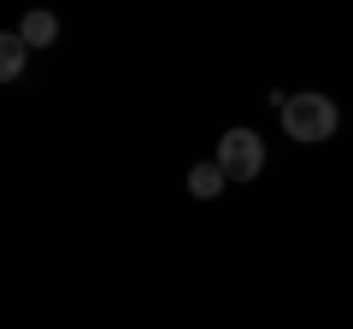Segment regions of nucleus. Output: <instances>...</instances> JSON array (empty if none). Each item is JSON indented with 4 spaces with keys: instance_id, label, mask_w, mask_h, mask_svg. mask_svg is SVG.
Segmentation results:
<instances>
[{
    "instance_id": "1",
    "label": "nucleus",
    "mask_w": 353,
    "mask_h": 329,
    "mask_svg": "<svg viewBox=\"0 0 353 329\" xmlns=\"http://www.w3.org/2000/svg\"><path fill=\"white\" fill-rule=\"evenodd\" d=\"M336 124H341V112H336V100L330 94H289L283 100V129H289V141H301V147H318V141H330L336 136Z\"/></svg>"
},
{
    "instance_id": "2",
    "label": "nucleus",
    "mask_w": 353,
    "mask_h": 329,
    "mask_svg": "<svg viewBox=\"0 0 353 329\" xmlns=\"http://www.w3.org/2000/svg\"><path fill=\"white\" fill-rule=\"evenodd\" d=\"M212 164L224 171L230 182H253L265 171V141L253 136V129H224V141H218Z\"/></svg>"
},
{
    "instance_id": "3",
    "label": "nucleus",
    "mask_w": 353,
    "mask_h": 329,
    "mask_svg": "<svg viewBox=\"0 0 353 329\" xmlns=\"http://www.w3.org/2000/svg\"><path fill=\"white\" fill-rule=\"evenodd\" d=\"M18 36H24L30 47H53V41H59V18H53V12H41V6H36V12H24Z\"/></svg>"
},
{
    "instance_id": "4",
    "label": "nucleus",
    "mask_w": 353,
    "mask_h": 329,
    "mask_svg": "<svg viewBox=\"0 0 353 329\" xmlns=\"http://www.w3.org/2000/svg\"><path fill=\"white\" fill-rule=\"evenodd\" d=\"M224 171H218V164H194V171H189V194H194V200H218V194H224Z\"/></svg>"
},
{
    "instance_id": "5",
    "label": "nucleus",
    "mask_w": 353,
    "mask_h": 329,
    "mask_svg": "<svg viewBox=\"0 0 353 329\" xmlns=\"http://www.w3.org/2000/svg\"><path fill=\"white\" fill-rule=\"evenodd\" d=\"M24 59H30V41L18 36V30H12V36H0V76H6V83L24 71Z\"/></svg>"
}]
</instances>
